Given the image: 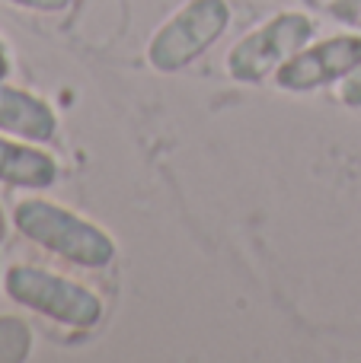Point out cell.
<instances>
[{"mask_svg": "<svg viewBox=\"0 0 361 363\" xmlns=\"http://www.w3.org/2000/svg\"><path fill=\"white\" fill-rule=\"evenodd\" d=\"M13 223L29 242L42 245L45 252L70 264H80V268H106L115 258V242L109 233L51 201H19Z\"/></svg>", "mask_w": 361, "mask_h": 363, "instance_id": "1", "label": "cell"}, {"mask_svg": "<svg viewBox=\"0 0 361 363\" xmlns=\"http://www.w3.org/2000/svg\"><path fill=\"white\" fill-rule=\"evenodd\" d=\"M4 290L13 303L68 328H96L102 319V303L93 290L45 268L13 264L4 277Z\"/></svg>", "mask_w": 361, "mask_h": 363, "instance_id": "2", "label": "cell"}, {"mask_svg": "<svg viewBox=\"0 0 361 363\" xmlns=\"http://www.w3.org/2000/svg\"><path fill=\"white\" fill-rule=\"evenodd\" d=\"M361 67V35H336L301 48L275 70V83L288 93H311L349 77Z\"/></svg>", "mask_w": 361, "mask_h": 363, "instance_id": "5", "label": "cell"}, {"mask_svg": "<svg viewBox=\"0 0 361 363\" xmlns=\"http://www.w3.org/2000/svg\"><path fill=\"white\" fill-rule=\"evenodd\" d=\"M230 23V6L224 0H189L176 10L147 45V61L160 74H176L189 67L198 55L224 35Z\"/></svg>", "mask_w": 361, "mask_h": 363, "instance_id": "3", "label": "cell"}, {"mask_svg": "<svg viewBox=\"0 0 361 363\" xmlns=\"http://www.w3.org/2000/svg\"><path fill=\"white\" fill-rule=\"evenodd\" d=\"M339 99L352 108H361V67H355L349 77L339 80Z\"/></svg>", "mask_w": 361, "mask_h": 363, "instance_id": "10", "label": "cell"}, {"mask_svg": "<svg viewBox=\"0 0 361 363\" xmlns=\"http://www.w3.org/2000/svg\"><path fill=\"white\" fill-rule=\"evenodd\" d=\"M307 6H313V10L320 13H330V16L343 19V23L355 26L361 29V0H304Z\"/></svg>", "mask_w": 361, "mask_h": 363, "instance_id": "9", "label": "cell"}, {"mask_svg": "<svg viewBox=\"0 0 361 363\" xmlns=\"http://www.w3.org/2000/svg\"><path fill=\"white\" fill-rule=\"evenodd\" d=\"M0 131L45 144V140L55 138L58 118L42 99H36L32 93H23L16 86H6L0 80Z\"/></svg>", "mask_w": 361, "mask_h": 363, "instance_id": "6", "label": "cell"}, {"mask_svg": "<svg viewBox=\"0 0 361 363\" xmlns=\"http://www.w3.org/2000/svg\"><path fill=\"white\" fill-rule=\"evenodd\" d=\"M58 179V163L38 147L0 138V182L16 188H48Z\"/></svg>", "mask_w": 361, "mask_h": 363, "instance_id": "7", "label": "cell"}, {"mask_svg": "<svg viewBox=\"0 0 361 363\" xmlns=\"http://www.w3.org/2000/svg\"><path fill=\"white\" fill-rule=\"evenodd\" d=\"M4 236H6V220H4V211H0V242H4Z\"/></svg>", "mask_w": 361, "mask_h": 363, "instance_id": "13", "label": "cell"}, {"mask_svg": "<svg viewBox=\"0 0 361 363\" xmlns=\"http://www.w3.org/2000/svg\"><path fill=\"white\" fill-rule=\"evenodd\" d=\"M313 35V19L304 13H279L230 48L227 74L240 83H262L269 74L291 61L301 48H307Z\"/></svg>", "mask_w": 361, "mask_h": 363, "instance_id": "4", "label": "cell"}, {"mask_svg": "<svg viewBox=\"0 0 361 363\" xmlns=\"http://www.w3.org/2000/svg\"><path fill=\"white\" fill-rule=\"evenodd\" d=\"M10 74V61H6V51H4V45H0V80Z\"/></svg>", "mask_w": 361, "mask_h": 363, "instance_id": "12", "label": "cell"}, {"mask_svg": "<svg viewBox=\"0 0 361 363\" xmlns=\"http://www.w3.org/2000/svg\"><path fill=\"white\" fill-rule=\"evenodd\" d=\"M32 351V332L16 315H0V363H23Z\"/></svg>", "mask_w": 361, "mask_h": 363, "instance_id": "8", "label": "cell"}, {"mask_svg": "<svg viewBox=\"0 0 361 363\" xmlns=\"http://www.w3.org/2000/svg\"><path fill=\"white\" fill-rule=\"evenodd\" d=\"M6 4H16V6H29V10H45V13H55V10H68L74 0H6Z\"/></svg>", "mask_w": 361, "mask_h": 363, "instance_id": "11", "label": "cell"}]
</instances>
